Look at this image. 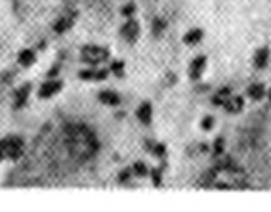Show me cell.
<instances>
[{"instance_id":"cell-1","label":"cell","mask_w":271,"mask_h":212,"mask_svg":"<svg viewBox=\"0 0 271 212\" xmlns=\"http://www.w3.org/2000/svg\"><path fill=\"white\" fill-rule=\"evenodd\" d=\"M65 143L74 159H90L99 147L96 134L86 124H69L65 128Z\"/></svg>"},{"instance_id":"cell-2","label":"cell","mask_w":271,"mask_h":212,"mask_svg":"<svg viewBox=\"0 0 271 212\" xmlns=\"http://www.w3.org/2000/svg\"><path fill=\"white\" fill-rule=\"evenodd\" d=\"M23 155V140L21 138H6L0 140V160H16Z\"/></svg>"},{"instance_id":"cell-3","label":"cell","mask_w":271,"mask_h":212,"mask_svg":"<svg viewBox=\"0 0 271 212\" xmlns=\"http://www.w3.org/2000/svg\"><path fill=\"white\" fill-rule=\"evenodd\" d=\"M80 59L88 65H98V63H103L109 59V50L101 48V46H96V44H88V46L82 48Z\"/></svg>"},{"instance_id":"cell-4","label":"cell","mask_w":271,"mask_h":212,"mask_svg":"<svg viewBox=\"0 0 271 212\" xmlns=\"http://www.w3.org/2000/svg\"><path fill=\"white\" fill-rule=\"evenodd\" d=\"M214 168H216L218 172H233V174H241L243 172V168L229 155H225V153H222L220 157H214Z\"/></svg>"},{"instance_id":"cell-5","label":"cell","mask_w":271,"mask_h":212,"mask_svg":"<svg viewBox=\"0 0 271 212\" xmlns=\"http://www.w3.org/2000/svg\"><path fill=\"white\" fill-rule=\"evenodd\" d=\"M121 36H123L126 42L134 44V42L140 38V23H138L134 18H126L124 25L121 27Z\"/></svg>"},{"instance_id":"cell-6","label":"cell","mask_w":271,"mask_h":212,"mask_svg":"<svg viewBox=\"0 0 271 212\" xmlns=\"http://www.w3.org/2000/svg\"><path fill=\"white\" fill-rule=\"evenodd\" d=\"M206 63H208L206 55H197V57L191 61L187 75H189V79H191L193 82H199L200 79H202V75H204V71H206Z\"/></svg>"},{"instance_id":"cell-7","label":"cell","mask_w":271,"mask_h":212,"mask_svg":"<svg viewBox=\"0 0 271 212\" xmlns=\"http://www.w3.org/2000/svg\"><path fill=\"white\" fill-rule=\"evenodd\" d=\"M270 59H271V50L270 46H262L254 52V57H252V65L254 69L258 71H264L268 65H270Z\"/></svg>"},{"instance_id":"cell-8","label":"cell","mask_w":271,"mask_h":212,"mask_svg":"<svg viewBox=\"0 0 271 212\" xmlns=\"http://www.w3.org/2000/svg\"><path fill=\"white\" fill-rule=\"evenodd\" d=\"M61 88H63V82H61V80H57V79H48V80L40 86V90H38V98H42V100L52 98V96H55Z\"/></svg>"},{"instance_id":"cell-9","label":"cell","mask_w":271,"mask_h":212,"mask_svg":"<svg viewBox=\"0 0 271 212\" xmlns=\"http://www.w3.org/2000/svg\"><path fill=\"white\" fill-rule=\"evenodd\" d=\"M222 107H223L227 113L237 115V113H241V111H243V107H245V98H243V96H239V94H231V96L225 100V104H223Z\"/></svg>"},{"instance_id":"cell-10","label":"cell","mask_w":271,"mask_h":212,"mask_svg":"<svg viewBox=\"0 0 271 212\" xmlns=\"http://www.w3.org/2000/svg\"><path fill=\"white\" fill-rule=\"evenodd\" d=\"M136 117H138V121L145 126H149V124L153 123V106H151V102H144V104H140L138 109H136Z\"/></svg>"},{"instance_id":"cell-11","label":"cell","mask_w":271,"mask_h":212,"mask_svg":"<svg viewBox=\"0 0 271 212\" xmlns=\"http://www.w3.org/2000/svg\"><path fill=\"white\" fill-rule=\"evenodd\" d=\"M266 94H268V88H266L264 82H250V84L246 86V96H248L252 102H262V100L266 98Z\"/></svg>"},{"instance_id":"cell-12","label":"cell","mask_w":271,"mask_h":212,"mask_svg":"<svg viewBox=\"0 0 271 212\" xmlns=\"http://www.w3.org/2000/svg\"><path fill=\"white\" fill-rule=\"evenodd\" d=\"M78 77L82 80H94V82H99V80H105L109 77V71L107 69H86V71H80Z\"/></svg>"},{"instance_id":"cell-13","label":"cell","mask_w":271,"mask_h":212,"mask_svg":"<svg viewBox=\"0 0 271 212\" xmlns=\"http://www.w3.org/2000/svg\"><path fill=\"white\" fill-rule=\"evenodd\" d=\"M74 18H76V14H74V12H73V14H65V16H61V18L55 21L54 31L57 33V35H63L65 31H69V29L73 27Z\"/></svg>"},{"instance_id":"cell-14","label":"cell","mask_w":271,"mask_h":212,"mask_svg":"<svg viewBox=\"0 0 271 212\" xmlns=\"http://www.w3.org/2000/svg\"><path fill=\"white\" fill-rule=\"evenodd\" d=\"M99 102L103 104V106H109V107H117L121 106V96L115 92V90H103V92H99Z\"/></svg>"},{"instance_id":"cell-15","label":"cell","mask_w":271,"mask_h":212,"mask_svg":"<svg viewBox=\"0 0 271 212\" xmlns=\"http://www.w3.org/2000/svg\"><path fill=\"white\" fill-rule=\"evenodd\" d=\"M29 94H31V84H23L21 88H18V92H16V100H14V107H16V109L25 107L27 100H29Z\"/></svg>"},{"instance_id":"cell-16","label":"cell","mask_w":271,"mask_h":212,"mask_svg":"<svg viewBox=\"0 0 271 212\" xmlns=\"http://www.w3.org/2000/svg\"><path fill=\"white\" fill-rule=\"evenodd\" d=\"M231 94H233V90L229 88V86H222V88L216 90V94L210 98V102H212V106L222 107L223 104H225V100H227Z\"/></svg>"},{"instance_id":"cell-17","label":"cell","mask_w":271,"mask_h":212,"mask_svg":"<svg viewBox=\"0 0 271 212\" xmlns=\"http://www.w3.org/2000/svg\"><path fill=\"white\" fill-rule=\"evenodd\" d=\"M202 36H204V31H202V29H191V31H187V33L183 35V44L195 46V44H199L200 40H202Z\"/></svg>"},{"instance_id":"cell-18","label":"cell","mask_w":271,"mask_h":212,"mask_svg":"<svg viewBox=\"0 0 271 212\" xmlns=\"http://www.w3.org/2000/svg\"><path fill=\"white\" fill-rule=\"evenodd\" d=\"M216 180H218V170L212 166L210 170H206V172L199 178V186H202V187H214Z\"/></svg>"},{"instance_id":"cell-19","label":"cell","mask_w":271,"mask_h":212,"mask_svg":"<svg viewBox=\"0 0 271 212\" xmlns=\"http://www.w3.org/2000/svg\"><path fill=\"white\" fill-rule=\"evenodd\" d=\"M168 168V162L166 160H161V166L159 168H153V170H149L151 172V180H153V186L155 187H161L163 186V172Z\"/></svg>"},{"instance_id":"cell-20","label":"cell","mask_w":271,"mask_h":212,"mask_svg":"<svg viewBox=\"0 0 271 212\" xmlns=\"http://www.w3.org/2000/svg\"><path fill=\"white\" fill-rule=\"evenodd\" d=\"M36 59L35 55V50H31V48H25V50H21L18 55V61L19 65H23V67H29V65H33Z\"/></svg>"},{"instance_id":"cell-21","label":"cell","mask_w":271,"mask_h":212,"mask_svg":"<svg viewBox=\"0 0 271 212\" xmlns=\"http://www.w3.org/2000/svg\"><path fill=\"white\" fill-rule=\"evenodd\" d=\"M166 27H168V21L164 18H155L153 21H151V33H153V36H163V33L166 31Z\"/></svg>"},{"instance_id":"cell-22","label":"cell","mask_w":271,"mask_h":212,"mask_svg":"<svg viewBox=\"0 0 271 212\" xmlns=\"http://www.w3.org/2000/svg\"><path fill=\"white\" fill-rule=\"evenodd\" d=\"M132 174L138 178H145L149 174V168H147V164H145L144 160H138V162H134V166H132Z\"/></svg>"},{"instance_id":"cell-23","label":"cell","mask_w":271,"mask_h":212,"mask_svg":"<svg viewBox=\"0 0 271 212\" xmlns=\"http://www.w3.org/2000/svg\"><path fill=\"white\" fill-rule=\"evenodd\" d=\"M151 153L157 157L159 160H166V145L164 143H153V147H151Z\"/></svg>"},{"instance_id":"cell-24","label":"cell","mask_w":271,"mask_h":212,"mask_svg":"<svg viewBox=\"0 0 271 212\" xmlns=\"http://www.w3.org/2000/svg\"><path fill=\"white\" fill-rule=\"evenodd\" d=\"M222 153H225V140L220 136V138H216L214 143H212V155H214V157H220Z\"/></svg>"},{"instance_id":"cell-25","label":"cell","mask_w":271,"mask_h":212,"mask_svg":"<svg viewBox=\"0 0 271 212\" xmlns=\"http://www.w3.org/2000/svg\"><path fill=\"white\" fill-rule=\"evenodd\" d=\"M109 71H111L117 79H123V77H124V63H123V61H113V63L109 65Z\"/></svg>"},{"instance_id":"cell-26","label":"cell","mask_w":271,"mask_h":212,"mask_svg":"<svg viewBox=\"0 0 271 212\" xmlns=\"http://www.w3.org/2000/svg\"><path fill=\"white\" fill-rule=\"evenodd\" d=\"M214 126H216V119H214L212 115H206V117L200 119V128H202L204 132H210Z\"/></svg>"},{"instance_id":"cell-27","label":"cell","mask_w":271,"mask_h":212,"mask_svg":"<svg viewBox=\"0 0 271 212\" xmlns=\"http://www.w3.org/2000/svg\"><path fill=\"white\" fill-rule=\"evenodd\" d=\"M121 14L124 16V18H134V14H136V4L134 2H128L123 6V10H121Z\"/></svg>"},{"instance_id":"cell-28","label":"cell","mask_w":271,"mask_h":212,"mask_svg":"<svg viewBox=\"0 0 271 212\" xmlns=\"http://www.w3.org/2000/svg\"><path fill=\"white\" fill-rule=\"evenodd\" d=\"M132 176H134V174H132V168H124V170L119 174V184H128Z\"/></svg>"},{"instance_id":"cell-29","label":"cell","mask_w":271,"mask_h":212,"mask_svg":"<svg viewBox=\"0 0 271 212\" xmlns=\"http://www.w3.org/2000/svg\"><path fill=\"white\" fill-rule=\"evenodd\" d=\"M57 71H59V65H55L54 69L50 71V73H48V79H54L55 75H57Z\"/></svg>"},{"instance_id":"cell-30","label":"cell","mask_w":271,"mask_h":212,"mask_svg":"<svg viewBox=\"0 0 271 212\" xmlns=\"http://www.w3.org/2000/svg\"><path fill=\"white\" fill-rule=\"evenodd\" d=\"M266 98H268V100H270V104H271V88L268 90V94H266Z\"/></svg>"}]
</instances>
